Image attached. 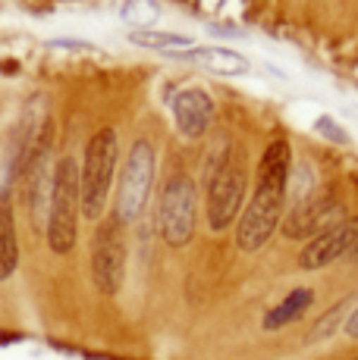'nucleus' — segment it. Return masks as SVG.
Listing matches in <instances>:
<instances>
[{"mask_svg":"<svg viewBox=\"0 0 358 360\" xmlns=\"http://www.w3.org/2000/svg\"><path fill=\"white\" fill-rule=\"evenodd\" d=\"M198 223V185L189 172H173L163 182L157 204V229L170 248H185L195 235Z\"/></svg>","mask_w":358,"mask_h":360,"instance_id":"3","label":"nucleus"},{"mask_svg":"<svg viewBox=\"0 0 358 360\" xmlns=\"http://www.w3.org/2000/svg\"><path fill=\"white\" fill-rule=\"evenodd\" d=\"M342 217V204L333 198H311L305 200V204H299L292 210V217L283 223V235L286 238H311V235H321L327 232L330 226H336Z\"/></svg>","mask_w":358,"mask_h":360,"instance_id":"9","label":"nucleus"},{"mask_svg":"<svg viewBox=\"0 0 358 360\" xmlns=\"http://www.w3.org/2000/svg\"><path fill=\"white\" fill-rule=\"evenodd\" d=\"M132 44L148 47V51H161V53H192V38H183V34H170V32H132L129 34Z\"/></svg>","mask_w":358,"mask_h":360,"instance_id":"15","label":"nucleus"},{"mask_svg":"<svg viewBox=\"0 0 358 360\" xmlns=\"http://www.w3.org/2000/svg\"><path fill=\"white\" fill-rule=\"evenodd\" d=\"M116 157H120V141L113 129H98L85 148V163L79 172V207L85 219H101L107 207L110 185L116 176Z\"/></svg>","mask_w":358,"mask_h":360,"instance_id":"2","label":"nucleus"},{"mask_svg":"<svg viewBox=\"0 0 358 360\" xmlns=\"http://www.w3.org/2000/svg\"><path fill=\"white\" fill-rule=\"evenodd\" d=\"M349 260H352V263H355V266H358V245L352 248V251H349Z\"/></svg>","mask_w":358,"mask_h":360,"instance_id":"18","label":"nucleus"},{"mask_svg":"<svg viewBox=\"0 0 358 360\" xmlns=\"http://www.w3.org/2000/svg\"><path fill=\"white\" fill-rule=\"evenodd\" d=\"M19 241H16V217H13V198L0 195V282L16 273Z\"/></svg>","mask_w":358,"mask_h":360,"instance_id":"12","label":"nucleus"},{"mask_svg":"<svg viewBox=\"0 0 358 360\" xmlns=\"http://www.w3.org/2000/svg\"><path fill=\"white\" fill-rule=\"evenodd\" d=\"M289 172H292V150L289 141L277 138L267 144V150L258 160V185L254 195L245 207L242 219L236 229V245L245 254H254L271 241V235L277 232L280 217H283L286 204V188H289Z\"/></svg>","mask_w":358,"mask_h":360,"instance_id":"1","label":"nucleus"},{"mask_svg":"<svg viewBox=\"0 0 358 360\" xmlns=\"http://www.w3.org/2000/svg\"><path fill=\"white\" fill-rule=\"evenodd\" d=\"M311 301H314V292H311V288H295V292L286 295L273 310H267L264 329H267V332H277V329L289 326V323H295L308 307H311Z\"/></svg>","mask_w":358,"mask_h":360,"instance_id":"13","label":"nucleus"},{"mask_svg":"<svg viewBox=\"0 0 358 360\" xmlns=\"http://www.w3.org/2000/svg\"><path fill=\"white\" fill-rule=\"evenodd\" d=\"M173 120L185 138H202L214 122V101L204 88H183L173 98Z\"/></svg>","mask_w":358,"mask_h":360,"instance_id":"10","label":"nucleus"},{"mask_svg":"<svg viewBox=\"0 0 358 360\" xmlns=\"http://www.w3.org/2000/svg\"><path fill=\"white\" fill-rule=\"evenodd\" d=\"M358 245V217H346L327 232L314 235L299 254L302 269H323L340 257H349V251Z\"/></svg>","mask_w":358,"mask_h":360,"instance_id":"8","label":"nucleus"},{"mask_svg":"<svg viewBox=\"0 0 358 360\" xmlns=\"http://www.w3.org/2000/svg\"><path fill=\"white\" fill-rule=\"evenodd\" d=\"M154 172H157L154 148L148 141H135L126 163H123L120 188H116L113 217L120 219V226L139 223V217L144 213V207H148L151 188H154Z\"/></svg>","mask_w":358,"mask_h":360,"instance_id":"5","label":"nucleus"},{"mask_svg":"<svg viewBox=\"0 0 358 360\" xmlns=\"http://www.w3.org/2000/svg\"><path fill=\"white\" fill-rule=\"evenodd\" d=\"M54 166L47 150H38L35 160H29V182H25V191H29V204H32V217H35V226H47V210H51V191H54Z\"/></svg>","mask_w":358,"mask_h":360,"instance_id":"11","label":"nucleus"},{"mask_svg":"<svg viewBox=\"0 0 358 360\" xmlns=\"http://www.w3.org/2000/svg\"><path fill=\"white\" fill-rule=\"evenodd\" d=\"M75 219H79V166L63 157L54 172L51 210H47V245L54 254H70L75 245Z\"/></svg>","mask_w":358,"mask_h":360,"instance_id":"4","label":"nucleus"},{"mask_svg":"<svg viewBox=\"0 0 358 360\" xmlns=\"http://www.w3.org/2000/svg\"><path fill=\"white\" fill-rule=\"evenodd\" d=\"M342 332H346L349 338H358V307L346 316V323H342Z\"/></svg>","mask_w":358,"mask_h":360,"instance_id":"17","label":"nucleus"},{"mask_svg":"<svg viewBox=\"0 0 358 360\" xmlns=\"http://www.w3.org/2000/svg\"><path fill=\"white\" fill-rule=\"evenodd\" d=\"M245 185H249V169L239 148L226 150L223 160L214 166L208 185V226L214 232H223L233 219L239 217L245 200Z\"/></svg>","mask_w":358,"mask_h":360,"instance_id":"6","label":"nucleus"},{"mask_svg":"<svg viewBox=\"0 0 358 360\" xmlns=\"http://www.w3.org/2000/svg\"><path fill=\"white\" fill-rule=\"evenodd\" d=\"M92 276L101 295H116L126 276V235L116 217L98 226L92 241Z\"/></svg>","mask_w":358,"mask_h":360,"instance_id":"7","label":"nucleus"},{"mask_svg":"<svg viewBox=\"0 0 358 360\" xmlns=\"http://www.w3.org/2000/svg\"><path fill=\"white\" fill-rule=\"evenodd\" d=\"M198 66L211 69V72H245L249 69V60L236 51H226V47H198V51L189 53Z\"/></svg>","mask_w":358,"mask_h":360,"instance_id":"14","label":"nucleus"},{"mask_svg":"<svg viewBox=\"0 0 358 360\" xmlns=\"http://www.w3.org/2000/svg\"><path fill=\"white\" fill-rule=\"evenodd\" d=\"M346 307H349V301H342V304H336L330 314H323L318 323H314V329L308 332V342H323V338H330L336 332V326H340V320H342V314H346Z\"/></svg>","mask_w":358,"mask_h":360,"instance_id":"16","label":"nucleus"}]
</instances>
